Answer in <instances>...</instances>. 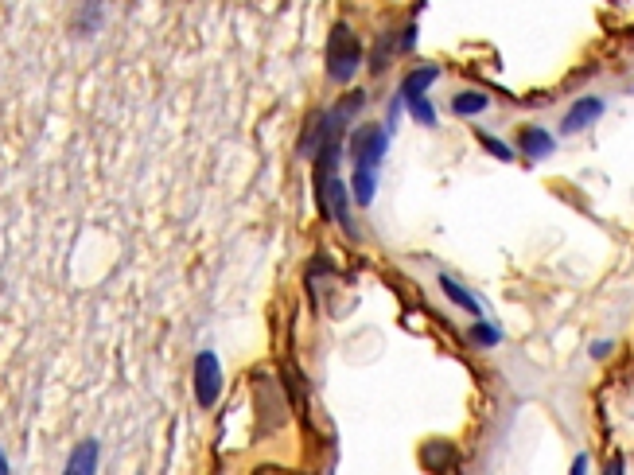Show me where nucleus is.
Instances as JSON below:
<instances>
[{"instance_id":"obj_17","label":"nucleus","mask_w":634,"mask_h":475,"mask_svg":"<svg viewBox=\"0 0 634 475\" xmlns=\"http://www.w3.org/2000/svg\"><path fill=\"white\" fill-rule=\"evenodd\" d=\"M413 47H417V32L409 28V32H405V43H401V51H413Z\"/></svg>"},{"instance_id":"obj_4","label":"nucleus","mask_w":634,"mask_h":475,"mask_svg":"<svg viewBox=\"0 0 634 475\" xmlns=\"http://www.w3.org/2000/svg\"><path fill=\"white\" fill-rule=\"evenodd\" d=\"M599 117H603V98H580V102H572L568 113L561 117V133L572 137V133H580V129H592Z\"/></svg>"},{"instance_id":"obj_1","label":"nucleus","mask_w":634,"mask_h":475,"mask_svg":"<svg viewBox=\"0 0 634 475\" xmlns=\"http://www.w3.org/2000/svg\"><path fill=\"white\" fill-rule=\"evenodd\" d=\"M362 67V43L351 32V24H335L331 36H327V74L347 86L354 74Z\"/></svg>"},{"instance_id":"obj_15","label":"nucleus","mask_w":634,"mask_h":475,"mask_svg":"<svg viewBox=\"0 0 634 475\" xmlns=\"http://www.w3.org/2000/svg\"><path fill=\"white\" fill-rule=\"evenodd\" d=\"M471 335H475V343H483V347H498V343H502V331L491 328L487 320H479V324L471 328Z\"/></svg>"},{"instance_id":"obj_16","label":"nucleus","mask_w":634,"mask_h":475,"mask_svg":"<svg viewBox=\"0 0 634 475\" xmlns=\"http://www.w3.org/2000/svg\"><path fill=\"white\" fill-rule=\"evenodd\" d=\"M607 351H611V343H607V339H596V343H592V355H596V359H603Z\"/></svg>"},{"instance_id":"obj_7","label":"nucleus","mask_w":634,"mask_h":475,"mask_svg":"<svg viewBox=\"0 0 634 475\" xmlns=\"http://www.w3.org/2000/svg\"><path fill=\"white\" fill-rule=\"evenodd\" d=\"M436 78H440V67L436 63H424V67H417L413 74H405V82H401V98L409 102V98H421V94H428L432 86H436Z\"/></svg>"},{"instance_id":"obj_10","label":"nucleus","mask_w":634,"mask_h":475,"mask_svg":"<svg viewBox=\"0 0 634 475\" xmlns=\"http://www.w3.org/2000/svg\"><path fill=\"white\" fill-rule=\"evenodd\" d=\"M487 110H491V98L483 90H459L456 98H452V113L456 117H479V113Z\"/></svg>"},{"instance_id":"obj_3","label":"nucleus","mask_w":634,"mask_h":475,"mask_svg":"<svg viewBox=\"0 0 634 475\" xmlns=\"http://www.w3.org/2000/svg\"><path fill=\"white\" fill-rule=\"evenodd\" d=\"M222 394V363L214 351H199L195 355V402L199 409H214Z\"/></svg>"},{"instance_id":"obj_9","label":"nucleus","mask_w":634,"mask_h":475,"mask_svg":"<svg viewBox=\"0 0 634 475\" xmlns=\"http://www.w3.org/2000/svg\"><path fill=\"white\" fill-rule=\"evenodd\" d=\"M98 472V440H82L67 460V475H90Z\"/></svg>"},{"instance_id":"obj_19","label":"nucleus","mask_w":634,"mask_h":475,"mask_svg":"<svg viewBox=\"0 0 634 475\" xmlns=\"http://www.w3.org/2000/svg\"><path fill=\"white\" fill-rule=\"evenodd\" d=\"M8 472V460H4V452H0V475Z\"/></svg>"},{"instance_id":"obj_18","label":"nucleus","mask_w":634,"mask_h":475,"mask_svg":"<svg viewBox=\"0 0 634 475\" xmlns=\"http://www.w3.org/2000/svg\"><path fill=\"white\" fill-rule=\"evenodd\" d=\"M572 472L580 475V472H588V456H576V464H572Z\"/></svg>"},{"instance_id":"obj_12","label":"nucleus","mask_w":634,"mask_h":475,"mask_svg":"<svg viewBox=\"0 0 634 475\" xmlns=\"http://www.w3.org/2000/svg\"><path fill=\"white\" fill-rule=\"evenodd\" d=\"M440 289H444V296H448L452 304H459L463 312H471V316H479V300H475V296L467 293V289L459 285L456 277H448V273H444V277H440Z\"/></svg>"},{"instance_id":"obj_2","label":"nucleus","mask_w":634,"mask_h":475,"mask_svg":"<svg viewBox=\"0 0 634 475\" xmlns=\"http://www.w3.org/2000/svg\"><path fill=\"white\" fill-rule=\"evenodd\" d=\"M389 129L386 125H358L351 133V160L354 168H378L386 160Z\"/></svg>"},{"instance_id":"obj_5","label":"nucleus","mask_w":634,"mask_h":475,"mask_svg":"<svg viewBox=\"0 0 634 475\" xmlns=\"http://www.w3.org/2000/svg\"><path fill=\"white\" fill-rule=\"evenodd\" d=\"M331 125H335V110L331 113H316L312 121H308V129H304V137H300V156H308V160H316V152L323 148L327 141V133H331Z\"/></svg>"},{"instance_id":"obj_8","label":"nucleus","mask_w":634,"mask_h":475,"mask_svg":"<svg viewBox=\"0 0 634 475\" xmlns=\"http://www.w3.org/2000/svg\"><path fill=\"white\" fill-rule=\"evenodd\" d=\"M518 148L526 152L529 160H545V156H553V148L557 141L545 133V129H537V125H526L522 133H518Z\"/></svg>"},{"instance_id":"obj_6","label":"nucleus","mask_w":634,"mask_h":475,"mask_svg":"<svg viewBox=\"0 0 634 475\" xmlns=\"http://www.w3.org/2000/svg\"><path fill=\"white\" fill-rule=\"evenodd\" d=\"M106 24V0H82V8H78V16H74L71 32L74 36H98V28Z\"/></svg>"},{"instance_id":"obj_11","label":"nucleus","mask_w":634,"mask_h":475,"mask_svg":"<svg viewBox=\"0 0 634 475\" xmlns=\"http://www.w3.org/2000/svg\"><path fill=\"white\" fill-rule=\"evenodd\" d=\"M374 191H378V176L374 168H354L351 176V199L358 207H370L374 203Z\"/></svg>"},{"instance_id":"obj_14","label":"nucleus","mask_w":634,"mask_h":475,"mask_svg":"<svg viewBox=\"0 0 634 475\" xmlns=\"http://www.w3.org/2000/svg\"><path fill=\"white\" fill-rule=\"evenodd\" d=\"M475 137H479V145L487 148L491 156H498V160H514V148H510V145H502L498 137H491V133H475Z\"/></svg>"},{"instance_id":"obj_13","label":"nucleus","mask_w":634,"mask_h":475,"mask_svg":"<svg viewBox=\"0 0 634 475\" xmlns=\"http://www.w3.org/2000/svg\"><path fill=\"white\" fill-rule=\"evenodd\" d=\"M405 106H409V113H413V117H417L421 125H428V129L436 125V110H432V102H428V94H421V98H409Z\"/></svg>"}]
</instances>
